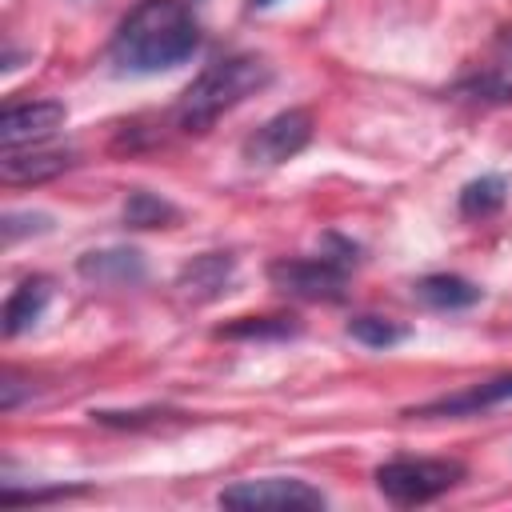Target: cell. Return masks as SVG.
<instances>
[{
    "label": "cell",
    "instance_id": "1",
    "mask_svg": "<svg viewBox=\"0 0 512 512\" xmlns=\"http://www.w3.org/2000/svg\"><path fill=\"white\" fill-rule=\"evenodd\" d=\"M200 48V24L184 0H140L116 28L108 56L120 72L152 76L184 64Z\"/></svg>",
    "mask_w": 512,
    "mask_h": 512
},
{
    "label": "cell",
    "instance_id": "2",
    "mask_svg": "<svg viewBox=\"0 0 512 512\" xmlns=\"http://www.w3.org/2000/svg\"><path fill=\"white\" fill-rule=\"evenodd\" d=\"M268 84H272V68L260 56L236 52V56L212 60L184 88V96L176 104V124L184 132H208L224 112H232L236 104H244L248 96H256Z\"/></svg>",
    "mask_w": 512,
    "mask_h": 512
},
{
    "label": "cell",
    "instance_id": "3",
    "mask_svg": "<svg viewBox=\"0 0 512 512\" xmlns=\"http://www.w3.org/2000/svg\"><path fill=\"white\" fill-rule=\"evenodd\" d=\"M464 464L460 460H412V456H400V460H388L376 468V488L388 504L396 508H416V504H428L444 492H452L460 480H464Z\"/></svg>",
    "mask_w": 512,
    "mask_h": 512
},
{
    "label": "cell",
    "instance_id": "4",
    "mask_svg": "<svg viewBox=\"0 0 512 512\" xmlns=\"http://www.w3.org/2000/svg\"><path fill=\"white\" fill-rule=\"evenodd\" d=\"M348 268L336 256H284L268 264V280L272 288H280L284 296L296 300H344V284H348Z\"/></svg>",
    "mask_w": 512,
    "mask_h": 512
},
{
    "label": "cell",
    "instance_id": "5",
    "mask_svg": "<svg viewBox=\"0 0 512 512\" xmlns=\"http://www.w3.org/2000/svg\"><path fill=\"white\" fill-rule=\"evenodd\" d=\"M216 504L220 508H240V512H292V508H324L328 500L308 480H296V476H260V480L228 484L216 496Z\"/></svg>",
    "mask_w": 512,
    "mask_h": 512
},
{
    "label": "cell",
    "instance_id": "6",
    "mask_svg": "<svg viewBox=\"0 0 512 512\" xmlns=\"http://www.w3.org/2000/svg\"><path fill=\"white\" fill-rule=\"evenodd\" d=\"M312 140V112L304 108H284L276 116H268L244 144V160L248 164H260V168H276L284 160H292L296 152H304Z\"/></svg>",
    "mask_w": 512,
    "mask_h": 512
},
{
    "label": "cell",
    "instance_id": "7",
    "mask_svg": "<svg viewBox=\"0 0 512 512\" xmlns=\"http://www.w3.org/2000/svg\"><path fill=\"white\" fill-rule=\"evenodd\" d=\"M68 120V108L60 100H32V104H12L0 116V140L4 152L16 148H36L48 136H56V128Z\"/></svg>",
    "mask_w": 512,
    "mask_h": 512
},
{
    "label": "cell",
    "instance_id": "8",
    "mask_svg": "<svg viewBox=\"0 0 512 512\" xmlns=\"http://www.w3.org/2000/svg\"><path fill=\"white\" fill-rule=\"evenodd\" d=\"M464 96H476V100H492V104H504L512 100V28H500L496 40L488 44V52L480 56V64L456 84Z\"/></svg>",
    "mask_w": 512,
    "mask_h": 512
},
{
    "label": "cell",
    "instance_id": "9",
    "mask_svg": "<svg viewBox=\"0 0 512 512\" xmlns=\"http://www.w3.org/2000/svg\"><path fill=\"white\" fill-rule=\"evenodd\" d=\"M232 276H236V256L232 252H204V256L188 260L176 272V296L184 304H212L216 296H224Z\"/></svg>",
    "mask_w": 512,
    "mask_h": 512
},
{
    "label": "cell",
    "instance_id": "10",
    "mask_svg": "<svg viewBox=\"0 0 512 512\" xmlns=\"http://www.w3.org/2000/svg\"><path fill=\"white\" fill-rule=\"evenodd\" d=\"M76 272L92 284H112V288H128L140 284L148 276V264L136 248H92L76 260Z\"/></svg>",
    "mask_w": 512,
    "mask_h": 512
},
{
    "label": "cell",
    "instance_id": "11",
    "mask_svg": "<svg viewBox=\"0 0 512 512\" xmlns=\"http://www.w3.org/2000/svg\"><path fill=\"white\" fill-rule=\"evenodd\" d=\"M504 400H512V372L496 376V380H484L468 392L440 396V400H428L420 408H408L404 416H464V412H480V408H492V404H504Z\"/></svg>",
    "mask_w": 512,
    "mask_h": 512
},
{
    "label": "cell",
    "instance_id": "12",
    "mask_svg": "<svg viewBox=\"0 0 512 512\" xmlns=\"http://www.w3.org/2000/svg\"><path fill=\"white\" fill-rule=\"evenodd\" d=\"M48 300H52V280L48 276H28V280H20L16 288H12V296L4 300V336L12 340V336H20V332H28L40 316H44V308H48Z\"/></svg>",
    "mask_w": 512,
    "mask_h": 512
},
{
    "label": "cell",
    "instance_id": "13",
    "mask_svg": "<svg viewBox=\"0 0 512 512\" xmlns=\"http://www.w3.org/2000/svg\"><path fill=\"white\" fill-rule=\"evenodd\" d=\"M412 296H416L420 304L436 308V312H460V308L480 304L484 292H480L472 280L456 276V272H432V276H420V280L412 284Z\"/></svg>",
    "mask_w": 512,
    "mask_h": 512
},
{
    "label": "cell",
    "instance_id": "14",
    "mask_svg": "<svg viewBox=\"0 0 512 512\" xmlns=\"http://www.w3.org/2000/svg\"><path fill=\"white\" fill-rule=\"evenodd\" d=\"M72 164V152H4V164H0V176L8 184H40V180H52L60 176L64 168Z\"/></svg>",
    "mask_w": 512,
    "mask_h": 512
},
{
    "label": "cell",
    "instance_id": "15",
    "mask_svg": "<svg viewBox=\"0 0 512 512\" xmlns=\"http://www.w3.org/2000/svg\"><path fill=\"white\" fill-rule=\"evenodd\" d=\"M504 200H508V180L500 172H484V176H476V180H468L460 188V216L484 220V216L500 212Z\"/></svg>",
    "mask_w": 512,
    "mask_h": 512
},
{
    "label": "cell",
    "instance_id": "16",
    "mask_svg": "<svg viewBox=\"0 0 512 512\" xmlns=\"http://www.w3.org/2000/svg\"><path fill=\"white\" fill-rule=\"evenodd\" d=\"M296 332H300L296 316H240L232 324H220L212 336L216 340H288Z\"/></svg>",
    "mask_w": 512,
    "mask_h": 512
},
{
    "label": "cell",
    "instance_id": "17",
    "mask_svg": "<svg viewBox=\"0 0 512 512\" xmlns=\"http://www.w3.org/2000/svg\"><path fill=\"white\" fill-rule=\"evenodd\" d=\"M176 220H180V208L168 204L156 192H132L128 204H124V224L128 228H168Z\"/></svg>",
    "mask_w": 512,
    "mask_h": 512
},
{
    "label": "cell",
    "instance_id": "18",
    "mask_svg": "<svg viewBox=\"0 0 512 512\" xmlns=\"http://www.w3.org/2000/svg\"><path fill=\"white\" fill-rule=\"evenodd\" d=\"M348 336L364 348H392L400 340H408V328L396 324V320H384V316H352L348 320Z\"/></svg>",
    "mask_w": 512,
    "mask_h": 512
},
{
    "label": "cell",
    "instance_id": "19",
    "mask_svg": "<svg viewBox=\"0 0 512 512\" xmlns=\"http://www.w3.org/2000/svg\"><path fill=\"white\" fill-rule=\"evenodd\" d=\"M4 244H16L24 232H48V216L44 212H4Z\"/></svg>",
    "mask_w": 512,
    "mask_h": 512
},
{
    "label": "cell",
    "instance_id": "20",
    "mask_svg": "<svg viewBox=\"0 0 512 512\" xmlns=\"http://www.w3.org/2000/svg\"><path fill=\"white\" fill-rule=\"evenodd\" d=\"M72 492H84V488H36V492H16V488H4V492H0V500H4V504H40V500L72 496Z\"/></svg>",
    "mask_w": 512,
    "mask_h": 512
},
{
    "label": "cell",
    "instance_id": "21",
    "mask_svg": "<svg viewBox=\"0 0 512 512\" xmlns=\"http://www.w3.org/2000/svg\"><path fill=\"white\" fill-rule=\"evenodd\" d=\"M248 4H252V8H268L272 0H248Z\"/></svg>",
    "mask_w": 512,
    "mask_h": 512
}]
</instances>
